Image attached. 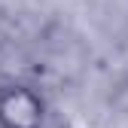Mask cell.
Returning <instances> with one entry per match:
<instances>
[{"mask_svg": "<svg viewBox=\"0 0 128 128\" xmlns=\"http://www.w3.org/2000/svg\"><path fill=\"white\" fill-rule=\"evenodd\" d=\"M40 104L34 94H28L24 88L9 92L0 101V122L6 128H37L40 125Z\"/></svg>", "mask_w": 128, "mask_h": 128, "instance_id": "6da1fadb", "label": "cell"}]
</instances>
